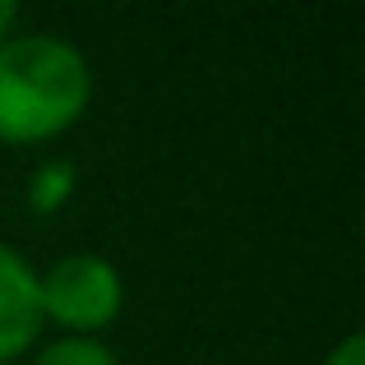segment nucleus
Wrapping results in <instances>:
<instances>
[{
    "label": "nucleus",
    "mask_w": 365,
    "mask_h": 365,
    "mask_svg": "<svg viewBox=\"0 0 365 365\" xmlns=\"http://www.w3.org/2000/svg\"><path fill=\"white\" fill-rule=\"evenodd\" d=\"M42 329L37 305V273L24 264V255L0 245V365L28 347Z\"/></svg>",
    "instance_id": "3"
},
{
    "label": "nucleus",
    "mask_w": 365,
    "mask_h": 365,
    "mask_svg": "<svg viewBox=\"0 0 365 365\" xmlns=\"http://www.w3.org/2000/svg\"><path fill=\"white\" fill-rule=\"evenodd\" d=\"M93 93L88 61L51 33L0 42V139L37 143L70 130Z\"/></svg>",
    "instance_id": "1"
},
{
    "label": "nucleus",
    "mask_w": 365,
    "mask_h": 365,
    "mask_svg": "<svg viewBox=\"0 0 365 365\" xmlns=\"http://www.w3.org/2000/svg\"><path fill=\"white\" fill-rule=\"evenodd\" d=\"M37 365H120V361L98 338H56L51 347H42Z\"/></svg>",
    "instance_id": "4"
},
{
    "label": "nucleus",
    "mask_w": 365,
    "mask_h": 365,
    "mask_svg": "<svg viewBox=\"0 0 365 365\" xmlns=\"http://www.w3.org/2000/svg\"><path fill=\"white\" fill-rule=\"evenodd\" d=\"M42 319H56L74 333L107 329L125 305L120 273L98 255H65L37 277Z\"/></svg>",
    "instance_id": "2"
},
{
    "label": "nucleus",
    "mask_w": 365,
    "mask_h": 365,
    "mask_svg": "<svg viewBox=\"0 0 365 365\" xmlns=\"http://www.w3.org/2000/svg\"><path fill=\"white\" fill-rule=\"evenodd\" d=\"M14 19H19V5H14V0H0V42L9 37V28H14Z\"/></svg>",
    "instance_id": "7"
},
{
    "label": "nucleus",
    "mask_w": 365,
    "mask_h": 365,
    "mask_svg": "<svg viewBox=\"0 0 365 365\" xmlns=\"http://www.w3.org/2000/svg\"><path fill=\"white\" fill-rule=\"evenodd\" d=\"M70 180H74V171H70V167H51V171H42V176H37V185H33V204H37V208H56L65 195H70Z\"/></svg>",
    "instance_id": "5"
},
{
    "label": "nucleus",
    "mask_w": 365,
    "mask_h": 365,
    "mask_svg": "<svg viewBox=\"0 0 365 365\" xmlns=\"http://www.w3.org/2000/svg\"><path fill=\"white\" fill-rule=\"evenodd\" d=\"M324 365H365V347H361V338L351 333V338H342L338 342V351H333Z\"/></svg>",
    "instance_id": "6"
}]
</instances>
